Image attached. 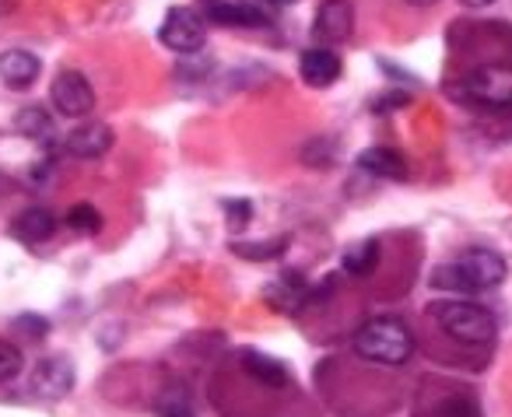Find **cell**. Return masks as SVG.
I'll return each mask as SVG.
<instances>
[{
  "label": "cell",
  "mask_w": 512,
  "mask_h": 417,
  "mask_svg": "<svg viewBox=\"0 0 512 417\" xmlns=\"http://www.w3.org/2000/svg\"><path fill=\"white\" fill-rule=\"evenodd\" d=\"M15 330H25V337H32V340H43L46 333H50V323H46L43 316H18L15 319Z\"/></svg>",
  "instance_id": "obj_22"
},
{
  "label": "cell",
  "mask_w": 512,
  "mask_h": 417,
  "mask_svg": "<svg viewBox=\"0 0 512 417\" xmlns=\"http://www.w3.org/2000/svg\"><path fill=\"white\" fill-rule=\"evenodd\" d=\"M158 39H162V46H169L172 53L204 50V39H207L204 18L190 8H172L169 15H165L162 29H158Z\"/></svg>",
  "instance_id": "obj_6"
},
{
  "label": "cell",
  "mask_w": 512,
  "mask_h": 417,
  "mask_svg": "<svg viewBox=\"0 0 512 417\" xmlns=\"http://www.w3.org/2000/svg\"><path fill=\"white\" fill-rule=\"evenodd\" d=\"M67 228H74V232H85V235H95L102 228V214L95 211L92 204H74L71 211H67Z\"/></svg>",
  "instance_id": "obj_20"
},
{
  "label": "cell",
  "mask_w": 512,
  "mask_h": 417,
  "mask_svg": "<svg viewBox=\"0 0 512 417\" xmlns=\"http://www.w3.org/2000/svg\"><path fill=\"white\" fill-rule=\"evenodd\" d=\"M355 354L365 361H376V365L397 368L407 365L414 354V333L411 326L400 316H372L369 323H362L355 330Z\"/></svg>",
  "instance_id": "obj_2"
},
{
  "label": "cell",
  "mask_w": 512,
  "mask_h": 417,
  "mask_svg": "<svg viewBox=\"0 0 512 417\" xmlns=\"http://www.w3.org/2000/svg\"><path fill=\"white\" fill-rule=\"evenodd\" d=\"M299 74L306 85L313 88H330L337 78H341V57L327 46H313L299 57Z\"/></svg>",
  "instance_id": "obj_10"
},
{
  "label": "cell",
  "mask_w": 512,
  "mask_h": 417,
  "mask_svg": "<svg viewBox=\"0 0 512 417\" xmlns=\"http://www.w3.org/2000/svg\"><path fill=\"white\" fill-rule=\"evenodd\" d=\"M200 11L211 25H225V29H264L271 15L246 0H200Z\"/></svg>",
  "instance_id": "obj_7"
},
{
  "label": "cell",
  "mask_w": 512,
  "mask_h": 417,
  "mask_svg": "<svg viewBox=\"0 0 512 417\" xmlns=\"http://www.w3.org/2000/svg\"><path fill=\"white\" fill-rule=\"evenodd\" d=\"M39 71H43V64H39L36 53H29V50L0 53V78H4L8 88H15V92H25V88L36 85Z\"/></svg>",
  "instance_id": "obj_12"
},
{
  "label": "cell",
  "mask_w": 512,
  "mask_h": 417,
  "mask_svg": "<svg viewBox=\"0 0 512 417\" xmlns=\"http://www.w3.org/2000/svg\"><path fill=\"white\" fill-rule=\"evenodd\" d=\"M29 389L43 400H60L74 389V365L64 358H43L36 361L29 375Z\"/></svg>",
  "instance_id": "obj_8"
},
{
  "label": "cell",
  "mask_w": 512,
  "mask_h": 417,
  "mask_svg": "<svg viewBox=\"0 0 512 417\" xmlns=\"http://www.w3.org/2000/svg\"><path fill=\"white\" fill-rule=\"evenodd\" d=\"M432 319L456 340V344H467V347H477V344H488L495 337V316L488 309L474 302H463V298H446V302H432L428 305Z\"/></svg>",
  "instance_id": "obj_3"
},
{
  "label": "cell",
  "mask_w": 512,
  "mask_h": 417,
  "mask_svg": "<svg viewBox=\"0 0 512 417\" xmlns=\"http://www.w3.org/2000/svg\"><path fill=\"white\" fill-rule=\"evenodd\" d=\"M313 32L323 43H344L355 32V8L348 0H323L320 11H316Z\"/></svg>",
  "instance_id": "obj_9"
},
{
  "label": "cell",
  "mask_w": 512,
  "mask_h": 417,
  "mask_svg": "<svg viewBox=\"0 0 512 417\" xmlns=\"http://www.w3.org/2000/svg\"><path fill=\"white\" fill-rule=\"evenodd\" d=\"M463 8H488V4H495V0H460Z\"/></svg>",
  "instance_id": "obj_27"
},
{
  "label": "cell",
  "mask_w": 512,
  "mask_h": 417,
  "mask_svg": "<svg viewBox=\"0 0 512 417\" xmlns=\"http://www.w3.org/2000/svg\"><path fill=\"white\" fill-rule=\"evenodd\" d=\"M50 102L60 116H88L95 109V92H92V81L85 78L81 71H60L50 85Z\"/></svg>",
  "instance_id": "obj_5"
},
{
  "label": "cell",
  "mask_w": 512,
  "mask_h": 417,
  "mask_svg": "<svg viewBox=\"0 0 512 417\" xmlns=\"http://www.w3.org/2000/svg\"><path fill=\"white\" fill-rule=\"evenodd\" d=\"M15 130L22 137H32V141H43V137L53 134V120L43 106H25L22 113L15 116Z\"/></svg>",
  "instance_id": "obj_17"
},
{
  "label": "cell",
  "mask_w": 512,
  "mask_h": 417,
  "mask_svg": "<svg viewBox=\"0 0 512 417\" xmlns=\"http://www.w3.org/2000/svg\"><path fill=\"white\" fill-rule=\"evenodd\" d=\"M456 95L481 109H509L512 106V64H484L474 67L456 85Z\"/></svg>",
  "instance_id": "obj_4"
},
{
  "label": "cell",
  "mask_w": 512,
  "mask_h": 417,
  "mask_svg": "<svg viewBox=\"0 0 512 417\" xmlns=\"http://www.w3.org/2000/svg\"><path fill=\"white\" fill-rule=\"evenodd\" d=\"M64 148L74 158H102L113 148V130L106 123H81L64 137Z\"/></svg>",
  "instance_id": "obj_11"
},
{
  "label": "cell",
  "mask_w": 512,
  "mask_h": 417,
  "mask_svg": "<svg viewBox=\"0 0 512 417\" xmlns=\"http://www.w3.org/2000/svg\"><path fill=\"white\" fill-rule=\"evenodd\" d=\"M358 165L379 179H404L407 176L404 155L393 148H365L362 155H358Z\"/></svg>",
  "instance_id": "obj_15"
},
{
  "label": "cell",
  "mask_w": 512,
  "mask_h": 417,
  "mask_svg": "<svg viewBox=\"0 0 512 417\" xmlns=\"http://www.w3.org/2000/svg\"><path fill=\"white\" fill-rule=\"evenodd\" d=\"M411 8H428V4H435V0H407Z\"/></svg>",
  "instance_id": "obj_28"
},
{
  "label": "cell",
  "mask_w": 512,
  "mask_h": 417,
  "mask_svg": "<svg viewBox=\"0 0 512 417\" xmlns=\"http://www.w3.org/2000/svg\"><path fill=\"white\" fill-rule=\"evenodd\" d=\"M288 4H299V0H260V4H253V8L267 11V8H288Z\"/></svg>",
  "instance_id": "obj_25"
},
{
  "label": "cell",
  "mask_w": 512,
  "mask_h": 417,
  "mask_svg": "<svg viewBox=\"0 0 512 417\" xmlns=\"http://www.w3.org/2000/svg\"><path fill=\"white\" fill-rule=\"evenodd\" d=\"M162 417H193V414H190V410H186V407H169Z\"/></svg>",
  "instance_id": "obj_26"
},
{
  "label": "cell",
  "mask_w": 512,
  "mask_h": 417,
  "mask_svg": "<svg viewBox=\"0 0 512 417\" xmlns=\"http://www.w3.org/2000/svg\"><path fill=\"white\" fill-rule=\"evenodd\" d=\"M225 214H228V225H235V228H242V225H249V204L246 200H232V204H225Z\"/></svg>",
  "instance_id": "obj_24"
},
{
  "label": "cell",
  "mask_w": 512,
  "mask_h": 417,
  "mask_svg": "<svg viewBox=\"0 0 512 417\" xmlns=\"http://www.w3.org/2000/svg\"><path fill=\"white\" fill-rule=\"evenodd\" d=\"M288 246V239H271V242H232V253L242 260H274L281 256V249Z\"/></svg>",
  "instance_id": "obj_18"
},
{
  "label": "cell",
  "mask_w": 512,
  "mask_h": 417,
  "mask_svg": "<svg viewBox=\"0 0 512 417\" xmlns=\"http://www.w3.org/2000/svg\"><path fill=\"white\" fill-rule=\"evenodd\" d=\"M242 368H246L256 382H264V386H271V389H285L288 382H292V372H288L278 358H271V354L242 351Z\"/></svg>",
  "instance_id": "obj_14"
},
{
  "label": "cell",
  "mask_w": 512,
  "mask_h": 417,
  "mask_svg": "<svg viewBox=\"0 0 512 417\" xmlns=\"http://www.w3.org/2000/svg\"><path fill=\"white\" fill-rule=\"evenodd\" d=\"M376 267H379V242L376 239L358 242V246H351L348 253L341 256V270L348 277H369Z\"/></svg>",
  "instance_id": "obj_16"
},
{
  "label": "cell",
  "mask_w": 512,
  "mask_h": 417,
  "mask_svg": "<svg viewBox=\"0 0 512 417\" xmlns=\"http://www.w3.org/2000/svg\"><path fill=\"white\" fill-rule=\"evenodd\" d=\"M425 417H481V410H477V403L470 396H446Z\"/></svg>",
  "instance_id": "obj_19"
},
{
  "label": "cell",
  "mask_w": 512,
  "mask_h": 417,
  "mask_svg": "<svg viewBox=\"0 0 512 417\" xmlns=\"http://www.w3.org/2000/svg\"><path fill=\"white\" fill-rule=\"evenodd\" d=\"M505 281V260L495 249H467L453 263H442L432 270V284L442 291H456V295H477V291H491Z\"/></svg>",
  "instance_id": "obj_1"
},
{
  "label": "cell",
  "mask_w": 512,
  "mask_h": 417,
  "mask_svg": "<svg viewBox=\"0 0 512 417\" xmlns=\"http://www.w3.org/2000/svg\"><path fill=\"white\" fill-rule=\"evenodd\" d=\"M25 368V354L11 340H0V382H11Z\"/></svg>",
  "instance_id": "obj_21"
},
{
  "label": "cell",
  "mask_w": 512,
  "mask_h": 417,
  "mask_svg": "<svg viewBox=\"0 0 512 417\" xmlns=\"http://www.w3.org/2000/svg\"><path fill=\"white\" fill-rule=\"evenodd\" d=\"M57 232V218L46 207H25L15 221H11V235L22 239L25 246H39V242H50Z\"/></svg>",
  "instance_id": "obj_13"
},
{
  "label": "cell",
  "mask_w": 512,
  "mask_h": 417,
  "mask_svg": "<svg viewBox=\"0 0 512 417\" xmlns=\"http://www.w3.org/2000/svg\"><path fill=\"white\" fill-rule=\"evenodd\" d=\"M407 102H411V95L407 92H386L383 99L372 102V109H376V113H393V109L407 106Z\"/></svg>",
  "instance_id": "obj_23"
}]
</instances>
